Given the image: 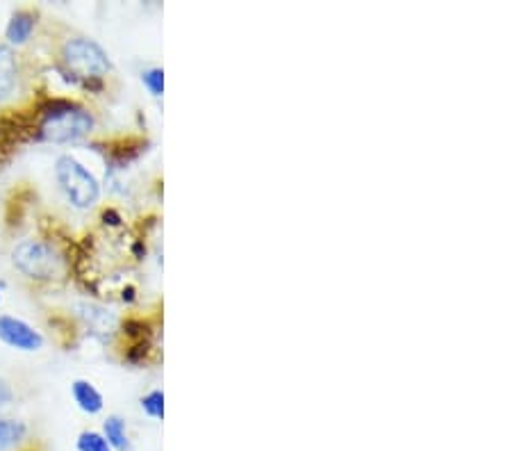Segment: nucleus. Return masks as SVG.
Returning <instances> with one entry per match:
<instances>
[{
    "label": "nucleus",
    "instance_id": "14",
    "mask_svg": "<svg viewBox=\"0 0 512 451\" xmlns=\"http://www.w3.org/2000/svg\"><path fill=\"white\" fill-rule=\"evenodd\" d=\"M101 219H103L105 226H112V228H121L123 226V217L119 215V210H114V208L103 210Z\"/></svg>",
    "mask_w": 512,
    "mask_h": 451
},
{
    "label": "nucleus",
    "instance_id": "9",
    "mask_svg": "<svg viewBox=\"0 0 512 451\" xmlns=\"http://www.w3.org/2000/svg\"><path fill=\"white\" fill-rule=\"evenodd\" d=\"M103 438L107 440V445L112 447V451H130L132 449L126 420L119 415H107V420L103 422Z\"/></svg>",
    "mask_w": 512,
    "mask_h": 451
},
{
    "label": "nucleus",
    "instance_id": "3",
    "mask_svg": "<svg viewBox=\"0 0 512 451\" xmlns=\"http://www.w3.org/2000/svg\"><path fill=\"white\" fill-rule=\"evenodd\" d=\"M12 265L23 278L35 283L60 281L66 274V258L53 242L23 240L12 249Z\"/></svg>",
    "mask_w": 512,
    "mask_h": 451
},
{
    "label": "nucleus",
    "instance_id": "8",
    "mask_svg": "<svg viewBox=\"0 0 512 451\" xmlns=\"http://www.w3.org/2000/svg\"><path fill=\"white\" fill-rule=\"evenodd\" d=\"M71 395H73V401H76L78 408H80L85 415H98V413H103L105 399H103V395H101V390H98L92 381L76 379V381L71 383Z\"/></svg>",
    "mask_w": 512,
    "mask_h": 451
},
{
    "label": "nucleus",
    "instance_id": "13",
    "mask_svg": "<svg viewBox=\"0 0 512 451\" xmlns=\"http://www.w3.org/2000/svg\"><path fill=\"white\" fill-rule=\"evenodd\" d=\"M142 82L144 87L151 92L155 98H160L164 94V71L160 67H151L142 73Z\"/></svg>",
    "mask_w": 512,
    "mask_h": 451
},
{
    "label": "nucleus",
    "instance_id": "12",
    "mask_svg": "<svg viewBox=\"0 0 512 451\" xmlns=\"http://www.w3.org/2000/svg\"><path fill=\"white\" fill-rule=\"evenodd\" d=\"M76 449L78 451H112V447L107 445V440L103 438V433L98 431H82L76 440Z\"/></svg>",
    "mask_w": 512,
    "mask_h": 451
},
{
    "label": "nucleus",
    "instance_id": "10",
    "mask_svg": "<svg viewBox=\"0 0 512 451\" xmlns=\"http://www.w3.org/2000/svg\"><path fill=\"white\" fill-rule=\"evenodd\" d=\"M28 438V424L21 420L0 417V451H10L19 447Z\"/></svg>",
    "mask_w": 512,
    "mask_h": 451
},
{
    "label": "nucleus",
    "instance_id": "1",
    "mask_svg": "<svg viewBox=\"0 0 512 451\" xmlns=\"http://www.w3.org/2000/svg\"><path fill=\"white\" fill-rule=\"evenodd\" d=\"M35 142L76 144L94 133L96 117L76 98L48 96L35 108Z\"/></svg>",
    "mask_w": 512,
    "mask_h": 451
},
{
    "label": "nucleus",
    "instance_id": "5",
    "mask_svg": "<svg viewBox=\"0 0 512 451\" xmlns=\"http://www.w3.org/2000/svg\"><path fill=\"white\" fill-rule=\"evenodd\" d=\"M0 342L16 351L35 354V351L44 349L46 340L35 326L23 322V319L12 317V315H0Z\"/></svg>",
    "mask_w": 512,
    "mask_h": 451
},
{
    "label": "nucleus",
    "instance_id": "15",
    "mask_svg": "<svg viewBox=\"0 0 512 451\" xmlns=\"http://www.w3.org/2000/svg\"><path fill=\"white\" fill-rule=\"evenodd\" d=\"M12 399H14V390H12V385L7 383L5 379H0V410L10 406V404H12Z\"/></svg>",
    "mask_w": 512,
    "mask_h": 451
},
{
    "label": "nucleus",
    "instance_id": "2",
    "mask_svg": "<svg viewBox=\"0 0 512 451\" xmlns=\"http://www.w3.org/2000/svg\"><path fill=\"white\" fill-rule=\"evenodd\" d=\"M60 71L85 92L101 94L105 89L103 78L114 71V64L98 41L78 35L64 39L60 46Z\"/></svg>",
    "mask_w": 512,
    "mask_h": 451
},
{
    "label": "nucleus",
    "instance_id": "16",
    "mask_svg": "<svg viewBox=\"0 0 512 451\" xmlns=\"http://www.w3.org/2000/svg\"><path fill=\"white\" fill-rule=\"evenodd\" d=\"M0 301H3V294H0Z\"/></svg>",
    "mask_w": 512,
    "mask_h": 451
},
{
    "label": "nucleus",
    "instance_id": "4",
    "mask_svg": "<svg viewBox=\"0 0 512 451\" xmlns=\"http://www.w3.org/2000/svg\"><path fill=\"white\" fill-rule=\"evenodd\" d=\"M55 180L73 208L92 210L101 201V180L69 153L55 160Z\"/></svg>",
    "mask_w": 512,
    "mask_h": 451
},
{
    "label": "nucleus",
    "instance_id": "7",
    "mask_svg": "<svg viewBox=\"0 0 512 451\" xmlns=\"http://www.w3.org/2000/svg\"><path fill=\"white\" fill-rule=\"evenodd\" d=\"M19 78V55L14 53V48L0 44V103H5L7 98L14 96L16 87H19Z\"/></svg>",
    "mask_w": 512,
    "mask_h": 451
},
{
    "label": "nucleus",
    "instance_id": "6",
    "mask_svg": "<svg viewBox=\"0 0 512 451\" xmlns=\"http://www.w3.org/2000/svg\"><path fill=\"white\" fill-rule=\"evenodd\" d=\"M39 19V12L37 10H28V7H21V10H16L10 21H7L5 26V41L10 48H19V46H26L28 41L32 39L37 30V21Z\"/></svg>",
    "mask_w": 512,
    "mask_h": 451
},
{
    "label": "nucleus",
    "instance_id": "11",
    "mask_svg": "<svg viewBox=\"0 0 512 451\" xmlns=\"http://www.w3.org/2000/svg\"><path fill=\"white\" fill-rule=\"evenodd\" d=\"M139 406H142L144 413L148 417H153V420H164V392L162 390L148 392V395H144L142 401H139Z\"/></svg>",
    "mask_w": 512,
    "mask_h": 451
}]
</instances>
